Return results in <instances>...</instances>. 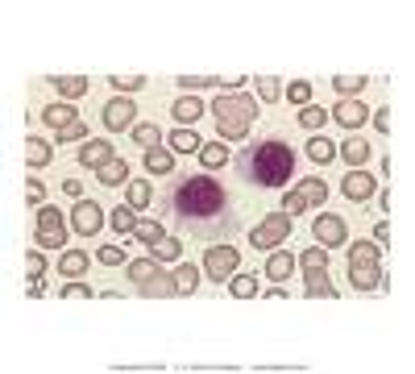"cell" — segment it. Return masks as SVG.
<instances>
[{
	"label": "cell",
	"instance_id": "1",
	"mask_svg": "<svg viewBox=\"0 0 415 374\" xmlns=\"http://www.w3.org/2000/svg\"><path fill=\"white\" fill-rule=\"evenodd\" d=\"M224 212H228V192L208 171L179 175L171 183V192H167V199L158 204V221H179L183 229H191L199 237L228 229V224L220 221Z\"/></svg>",
	"mask_w": 415,
	"mask_h": 374
},
{
	"label": "cell",
	"instance_id": "2",
	"mask_svg": "<svg viewBox=\"0 0 415 374\" xmlns=\"http://www.w3.org/2000/svg\"><path fill=\"white\" fill-rule=\"evenodd\" d=\"M237 171L253 183V187H283L295 175V150L283 137H258L249 142V150L241 154Z\"/></svg>",
	"mask_w": 415,
	"mask_h": 374
},
{
	"label": "cell",
	"instance_id": "3",
	"mask_svg": "<svg viewBox=\"0 0 415 374\" xmlns=\"http://www.w3.org/2000/svg\"><path fill=\"white\" fill-rule=\"evenodd\" d=\"M212 117H216L220 133L224 137H233V142H245L249 137V129H253V121H258V104L249 96H228V92H220L216 100H212Z\"/></svg>",
	"mask_w": 415,
	"mask_h": 374
},
{
	"label": "cell",
	"instance_id": "4",
	"mask_svg": "<svg viewBox=\"0 0 415 374\" xmlns=\"http://www.w3.org/2000/svg\"><path fill=\"white\" fill-rule=\"evenodd\" d=\"M33 237H38V246H42V249H63V246H67V217H63L58 208L42 204L38 224H33Z\"/></svg>",
	"mask_w": 415,
	"mask_h": 374
},
{
	"label": "cell",
	"instance_id": "5",
	"mask_svg": "<svg viewBox=\"0 0 415 374\" xmlns=\"http://www.w3.org/2000/svg\"><path fill=\"white\" fill-rule=\"evenodd\" d=\"M287 237H291V217H287V212L266 217L262 224H253V229H249V246H253V249H278Z\"/></svg>",
	"mask_w": 415,
	"mask_h": 374
},
{
	"label": "cell",
	"instance_id": "6",
	"mask_svg": "<svg viewBox=\"0 0 415 374\" xmlns=\"http://www.w3.org/2000/svg\"><path fill=\"white\" fill-rule=\"evenodd\" d=\"M237 266H241V254H237L233 246H212L208 254H204V271H208V279H216V283L233 279Z\"/></svg>",
	"mask_w": 415,
	"mask_h": 374
},
{
	"label": "cell",
	"instance_id": "7",
	"mask_svg": "<svg viewBox=\"0 0 415 374\" xmlns=\"http://www.w3.org/2000/svg\"><path fill=\"white\" fill-rule=\"evenodd\" d=\"M312 233H316V246H345L349 241V224L337 217V212H324V217H316L312 221Z\"/></svg>",
	"mask_w": 415,
	"mask_h": 374
},
{
	"label": "cell",
	"instance_id": "8",
	"mask_svg": "<svg viewBox=\"0 0 415 374\" xmlns=\"http://www.w3.org/2000/svg\"><path fill=\"white\" fill-rule=\"evenodd\" d=\"M349 283L357 287V291H387L391 287V279H387V271L378 266V262H349Z\"/></svg>",
	"mask_w": 415,
	"mask_h": 374
},
{
	"label": "cell",
	"instance_id": "9",
	"mask_svg": "<svg viewBox=\"0 0 415 374\" xmlns=\"http://www.w3.org/2000/svg\"><path fill=\"white\" fill-rule=\"evenodd\" d=\"M100 121H104V129H129V125L137 121V104L129 96L108 100V104L100 108Z\"/></svg>",
	"mask_w": 415,
	"mask_h": 374
},
{
	"label": "cell",
	"instance_id": "10",
	"mask_svg": "<svg viewBox=\"0 0 415 374\" xmlns=\"http://www.w3.org/2000/svg\"><path fill=\"white\" fill-rule=\"evenodd\" d=\"M71 224H75V233L96 237L100 224H104V208H100V204H92V199H79V204H75V212H71Z\"/></svg>",
	"mask_w": 415,
	"mask_h": 374
},
{
	"label": "cell",
	"instance_id": "11",
	"mask_svg": "<svg viewBox=\"0 0 415 374\" xmlns=\"http://www.w3.org/2000/svg\"><path fill=\"white\" fill-rule=\"evenodd\" d=\"M332 121L345 125V129H362V125L369 121V108L362 104V100H341L337 113H332Z\"/></svg>",
	"mask_w": 415,
	"mask_h": 374
},
{
	"label": "cell",
	"instance_id": "12",
	"mask_svg": "<svg viewBox=\"0 0 415 374\" xmlns=\"http://www.w3.org/2000/svg\"><path fill=\"white\" fill-rule=\"evenodd\" d=\"M341 192H345V196H349V199H357V204H362V199H369V196H374V175H366V171H353V175H345Z\"/></svg>",
	"mask_w": 415,
	"mask_h": 374
},
{
	"label": "cell",
	"instance_id": "13",
	"mask_svg": "<svg viewBox=\"0 0 415 374\" xmlns=\"http://www.w3.org/2000/svg\"><path fill=\"white\" fill-rule=\"evenodd\" d=\"M108 158H112V146L108 142H83V150H79V162L92 167V171H100Z\"/></svg>",
	"mask_w": 415,
	"mask_h": 374
},
{
	"label": "cell",
	"instance_id": "14",
	"mask_svg": "<svg viewBox=\"0 0 415 374\" xmlns=\"http://www.w3.org/2000/svg\"><path fill=\"white\" fill-rule=\"evenodd\" d=\"M50 83L58 88V96H67V100H79L88 92V75H50Z\"/></svg>",
	"mask_w": 415,
	"mask_h": 374
},
{
	"label": "cell",
	"instance_id": "15",
	"mask_svg": "<svg viewBox=\"0 0 415 374\" xmlns=\"http://www.w3.org/2000/svg\"><path fill=\"white\" fill-rule=\"evenodd\" d=\"M42 121L54 125V129H67V125L79 121V113H75V104H46L42 108Z\"/></svg>",
	"mask_w": 415,
	"mask_h": 374
},
{
	"label": "cell",
	"instance_id": "16",
	"mask_svg": "<svg viewBox=\"0 0 415 374\" xmlns=\"http://www.w3.org/2000/svg\"><path fill=\"white\" fill-rule=\"evenodd\" d=\"M179 254H183V241H179V237H167V233L149 246V258H154V262H179Z\"/></svg>",
	"mask_w": 415,
	"mask_h": 374
},
{
	"label": "cell",
	"instance_id": "17",
	"mask_svg": "<svg viewBox=\"0 0 415 374\" xmlns=\"http://www.w3.org/2000/svg\"><path fill=\"white\" fill-rule=\"evenodd\" d=\"M96 175H100V183H104V187H121L125 179H129V167H125V158H117V154H112V158H108V162H104Z\"/></svg>",
	"mask_w": 415,
	"mask_h": 374
},
{
	"label": "cell",
	"instance_id": "18",
	"mask_svg": "<svg viewBox=\"0 0 415 374\" xmlns=\"http://www.w3.org/2000/svg\"><path fill=\"white\" fill-rule=\"evenodd\" d=\"M125 274H129V283L146 287L149 279H158V262H154V258H137V262H129V266H125Z\"/></svg>",
	"mask_w": 415,
	"mask_h": 374
},
{
	"label": "cell",
	"instance_id": "19",
	"mask_svg": "<svg viewBox=\"0 0 415 374\" xmlns=\"http://www.w3.org/2000/svg\"><path fill=\"white\" fill-rule=\"evenodd\" d=\"M303 287H308V296H320V299L337 296V287L328 283V274L324 271H303Z\"/></svg>",
	"mask_w": 415,
	"mask_h": 374
},
{
	"label": "cell",
	"instance_id": "20",
	"mask_svg": "<svg viewBox=\"0 0 415 374\" xmlns=\"http://www.w3.org/2000/svg\"><path fill=\"white\" fill-rule=\"evenodd\" d=\"M174 121H199L204 117V100L199 96H183V100H174Z\"/></svg>",
	"mask_w": 415,
	"mask_h": 374
},
{
	"label": "cell",
	"instance_id": "21",
	"mask_svg": "<svg viewBox=\"0 0 415 374\" xmlns=\"http://www.w3.org/2000/svg\"><path fill=\"white\" fill-rule=\"evenodd\" d=\"M171 283H174V291H179V296H191V291L199 287V271H196V266H174Z\"/></svg>",
	"mask_w": 415,
	"mask_h": 374
},
{
	"label": "cell",
	"instance_id": "22",
	"mask_svg": "<svg viewBox=\"0 0 415 374\" xmlns=\"http://www.w3.org/2000/svg\"><path fill=\"white\" fill-rule=\"evenodd\" d=\"M199 162L208 171H220V167H228V150L220 146V142H208V146H199Z\"/></svg>",
	"mask_w": 415,
	"mask_h": 374
},
{
	"label": "cell",
	"instance_id": "23",
	"mask_svg": "<svg viewBox=\"0 0 415 374\" xmlns=\"http://www.w3.org/2000/svg\"><path fill=\"white\" fill-rule=\"evenodd\" d=\"M149 175H171L174 171V150H146Z\"/></svg>",
	"mask_w": 415,
	"mask_h": 374
},
{
	"label": "cell",
	"instance_id": "24",
	"mask_svg": "<svg viewBox=\"0 0 415 374\" xmlns=\"http://www.w3.org/2000/svg\"><path fill=\"white\" fill-rule=\"evenodd\" d=\"M291 271H295V258H291V254H270V258H266V274L274 279V283H283Z\"/></svg>",
	"mask_w": 415,
	"mask_h": 374
},
{
	"label": "cell",
	"instance_id": "25",
	"mask_svg": "<svg viewBox=\"0 0 415 374\" xmlns=\"http://www.w3.org/2000/svg\"><path fill=\"white\" fill-rule=\"evenodd\" d=\"M332 88H337V96H357L362 88H369L366 75H332Z\"/></svg>",
	"mask_w": 415,
	"mask_h": 374
},
{
	"label": "cell",
	"instance_id": "26",
	"mask_svg": "<svg viewBox=\"0 0 415 374\" xmlns=\"http://www.w3.org/2000/svg\"><path fill=\"white\" fill-rule=\"evenodd\" d=\"M341 158L349 162V167H362V162L369 158V142H362V137H349V142L341 146Z\"/></svg>",
	"mask_w": 415,
	"mask_h": 374
},
{
	"label": "cell",
	"instance_id": "27",
	"mask_svg": "<svg viewBox=\"0 0 415 374\" xmlns=\"http://www.w3.org/2000/svg\"><path fill=\"white\" fill-rule=\"evenodd\" d=\"M50 158H54V154H50V146L42 137H29V142H25V162H29V167H46Z\"/></svg>",
	"mask_w": 415,
	"mask_h": 374
},
{
	"label": "cell",
	"instance_id": "28",
	"mask_svg": "<svg viewBox=\"0 0 415 374\" xmlns=\"http://www.w3.org/2000/svg\"><path fill=\"white\" fill-rule=\"evenodd\" d=\"M253 88H258V96L266 100V104H278V100H283V83H278L274 75H258Z\"/></svg>",
	"mask_w": 415,
	"mask_h": 374
},
{
	"label": "cell",
	"instance_id": "29",
	"mask_svg": "<svg viewBox=\"0 0 415 374\" xmlns=\"http://www.w3.org/2000/svg\"><path fill=\"white\" fill-rule=\"evenodd\" d=\"M299 125L316 133V129H324V125H328V113H324L320 104H303V108H299Z\"/></svg>",
	"mask_w": 415,
	"mask_h": 374
},
{
	"label": "cell",
	"instance_id": "30",
	"mask_svg": "<svg viewBox=\"0 0 415 374\" xmlns=\"http://www.w3.org/2000/svg\"><path fill=\"white\" fill-rule=\"evenodd\" d=\"M108 224H112L117 233H133V229H137V208H129V204H125V208H112Z\"/></svg>",
	"mask_w": 415,
	"mask_h": 374
},
{
	"label": "cell",
	"instance_id": "31",
	"mask_svg": "<svg viewBox=\"0 0 415 374\" xmlns=\"http://www.w3.org/2000/svg\"><path fill=\"white\" fill-rule=\"evenodd\" d=\"M378 258H382L378 241H353L349 246V262H378Z\"/></svg>",
	"mask_w": 415,
	"mask_h": 374
},
{
	"label": "cell",
	"instance_id": "32",
	"mask_svg": "<svg viewBox=\"0 0 415 374\" xmlns=\"http://www.w3.org/2000/svg\"><path fill=\"white\" fill-rule=\"evenodd\" d=\"M299 196L308 199V204H324V199H328V183H324V179H303V183H299Z\"/></svg>",
	"mask_w": 415,
	"mask_h": 374
},
{
	"label": "cell",
	"instance_id": "33",
	"mask_svg": "<svg viewBox=\"0 0 415 374\" xmlns=\"http://www.w3.org/2000/svg\"><path fill=\"white\" fill-rule=\"evenodd\" d=\"M308 158H312V162H332V158H337V146H332L328 137H312V142H308Z\"/></svg>",
	"mask_w": 415,
	"mask_h": 374
},
{
	"label": "cell",
	"instance_id": "34",
	"mask_svg": "<svg viewBox=\"0 0 415 374\" xmlns=\"http://www.w3.org/2000/svg\"><path fill=\"white\" fill-rule=\"evenodd\" d=\"M204 142L196 137V129H174L171 133V150H179V154H191V150H199Z\"/></svg>",
	"mask_w": 415,
	"mask_h": 374
},
{
	"label": "cell",
	"instance_id": "35",
	"mask_svg": "<svg viewBox=\"0 0 415 374\" xmlns=\"http://www.w3.org/2000/svg\"><path fill=\"white\" fill-rule=\"evenodd\" d=\"M158 125H133V146H142V150H158Z\"/></svg>",
	"mask_w": 415,
	"mask_h": 374
},
{
	"label": "cell",
	"instance_id": "36",
	"mask_svg": "<svg viewBox=\"0 0 415 374\" xmlns=\"http://www.w3.org/2000/svg\"><path fill=\"white\" fill-rule=\"evenodd\" d=\"M299 266H303V271H324V266H328V254H324V246L303 249V254H299Z\"/></svg>",
	"mask_w": 415,
	"mask_h": 374
},
{
	"label": "cell",
	"instance_id": "37",
	"mask_svg": "<svg viewBox=\"0 0 415 374\" xmlns=\"http://www.w3.org/2000/svg\"><path fill=\"white\" fill-rule=\"evenodd\" d=\"M228 291L237 299H249V296H258V279L253 274H233V283H228Z\"/></svg>",
	"mask_w": 415,
	"mask_h": 374
},
{
	"label": "cell",
	"instance_id": "38",
	"mask_svg": "<svg viewBox=\"0 0 415 374\" xmlns=\"http://www.w3.org/2000/svg\"><path fill=\"white\" fill-rule=\"evenodd\" d=\"M283 96L295 100V104L303 108V104H312V83H308V79H295V83H287V88H283Z\"/></svg>",
	"mask_w": 415,
	"mask_h": 374
},
{
	"label": "cell",
	"instance_id": "39",
	"mask_svg": "<svg viewBox=\"0 0 415 374\" xmlns=\"http://www.w3.org/2000/svg\"><path fill=\"white\" fill-rule=\"evenodd\" d=\"M149 199H154V192H149V183H146V179L129 183V208H146Z\"/></svg>",
	"mask_w": 415,
	"mask_h": 374
},
{
	"label": "cell",
	"instance_id": "40",
	"mask_svg": "<svg viewBox=\"0 0 415 374\" xmlns=\"http://www.w3.org/2000/svg\"><path fill=\"white\" fill-rule=\"evenodd\" d=\"M133 237H137L142 246H154V241L162 237V221H142L137 229H133Z\"/></svg>",
	"mask_w": 415,
	"mask_h": 374
},
{
	"label": "cell",
	"instance_id": "41",
	"mask_svg": "<svg viewBox=\"0 0 415 374\" xmlns=\"http://www.w3.org/2000/svg\"><path fill=\"white\" fill-rule=\"evenodd\" d=\"M83 271H88V254H79V249L75 254H63V274L67 279H79Z\"/></svg>",
	"mask_w": 415,
	"mask_h": 374
},
{
	"label": "cell",
	"instance_id": "42",
	"mask_svg": "<svg viewBox=\"0 0 415 374\" xmlns=\"http://www.w3.org/2000/svg\"><path fill=\"white\" fill-rule=\"evenodd\" d=\"M142 291L146 296H174V283H171V274H158V279H149Z\"/></svg>",
	"mask_w": 415,
	"mask_h": 374
},
{
	"label": "cell",
	"instance_id": "43",
	"mask_svg": "<svg viewBox=\"0 0 415 374\" xmlns=\"http://www.w3.org/2000/svg\"><path fill=\"white\" fill-rule=\"evenodd\" d=\"M179 88L196 92V88H216V75H179Z\"/></svg>",
	"mask_w": 415,
	"mask_h": 374
},
{
	"label": "cell",
	"instance_id": "44",
	"mask_svg": "<svg viewBox=\"0 0 415 374\" xmlns=\"http://www.w3.org/2000/svg\"><path fill=\"white\" fill-rule=\"evenodd\" d=\"M83 137H88V125H83V121H75V125H67V129H58V142H63V146L83 142Z\"/></svg>",
	"mask_w": 415,
	"mask_h": 374
},
{
	"label": "cell",
	"instance_id": "45",
	"mask_svg": "<svg viewBox=\"0 0 415 374\" xmlns=\"http://www.w3.org/2000/svg\"><path fill=\"white\" fill-rule=\"evenodd\" d=\"M96 258H100V266H121L125 249L121 246H104V249H96Z\"/></svg>",
	"mask_w": 415,
	"mask_h": 374
},
{
	"label": "cell",
	"instance_id": "46",
	"mask_svg": "<svg viewBox=\"0 0 415 374\" xmlns=\"http://www.w3.org/2000/svg\"><path fill=\"white\" fill-rule=\"evenodd\" d=\"M112 88H121L125 96H129V92L146 88V79H142V75H112Z\"/></svg>",
	"mask_w": 415,
	"mask_h": 374
},
{
	"label": "cell",
	"instance_id": "47",
	"mask_svg": "<svg viewBox=\"0 0 415 374\" xmlns=\"http://www.w3.org/2000/svg\"><path fill=\"white\" fill-rule=\"evenodd\" d=\"M303 208H308V199L299 196V187H295V192H287V196H283V212H287V217H299Z\"/></svg>",
	"mask_w": 415,
	"mask_h": 374
},
{
	"label": "cell",
	"instance_id": "48",
	"mask_svg": "<svg viewBox=\"0 0 415 374\" xmlns=\"http://www.w3.org/2000/svg\"><path fill=\"white\" fill-rule=\"evenodd\" d=\"M25 274L29 279H42L46 274V254H25Z\"/></svg>",
	"mask_w": 415,
	"mask_h": 374
},
{
	"label": "cell",
	"instance_id": "49",
	"mask_svg": "<svg viewBox=\"0 0 415 374\" xmlns=\"http://www.w3.org/2000/svg\"><path fill=\"white\" fill-rule=\"evenodd\" d=\"M216 88H224L228 96H237L245 88V75H216Z\"/></svg>",
	"mask_w": 415,
	"mask_h": 374
},
{
	"label": "cell",
	"instance_id": "50",
	"mask_svg": "<svg viewBox=\"0 0 415 374\" xmlns=\"http://www.w3.org/2000/svg\"><path fill=\"white\" fill-rule=\"evenodd\" d=\"M42 196H46V187H42V179H38V175H33V179H29V183H25V199H29V204H33V208H38V204H42Z\"/></svg>",
	"mask_w": 415,
	"mask_h": 374
},
{
	"label": "cell",
	"instance_id": "51",
	"mask_svg": "<svg viewBox=\"0 0 415 374\" xmlns=\"http://www.w3.org/2000/svg\"><path fill=\"white\" fill-rule=\"evenodd\" d=\"M374 129H378V133H391V108H387V104L374 113Z\"/></svg>",
	"mask_w": 415,
	"mask_h": 374
},
{
	"label": "cell",
	"instance_id": "52",
	"mask_svg": "<svg viewBox=\"0 0 415 374\" xmlns=\"http://www.w3.org/2000/svg\"><path fill=\"white\" fill-rule=\"evenodd\" d=\"M374 241H378L382 249L391 246V224H387V221H378V224H374Z\"/></svg>",
	"mask_w": 415,
	"mask_h": 374
},
{
	"label": "cell",
	"instance_id": "53",
	"mask_svg": "<svg viewBox=\"0 0 415 374\" xmlns=\"http://www.w3.org/2000/svg\"><path fill=\"white\" fill-rule=\"evenodd\" d=\"M63 192H67V196H71L75 204H79V196H83V183H79V179L71 175V179H63Z\"/></svg>",
	"mask_w": 415,
	"mask_h": 374
},
{
	"label": "cell",
	"instance_id": "54",
	"mask_svg": "<svg viewBox=\"0 0 415 374\" xmlns=\"http://www.w3.org/2000/svg\"><path fill=\"white\" fill-rule=\"evenodd\" d=\"M75 296H92V287H88V283H71V287H63V299H75Z\"/></svg>",
	"mask_w": 415,
	"mask_h": 374
},
{
	"label": "cell",
	"instance_id": "55",
	"mask_svg": "<svg viewBox=\"0 0 415 374\" xmlns=\"http://www.w3.org/2000/svg\"><path fill=\"white\" fill-rule=\"evenodd\" d=\"M25 296H29V299H42V296H46V283H42V279H29Z\"/></svg>",
	"mask_w": 415,
	"mask_h": 374
}]
</instances>
